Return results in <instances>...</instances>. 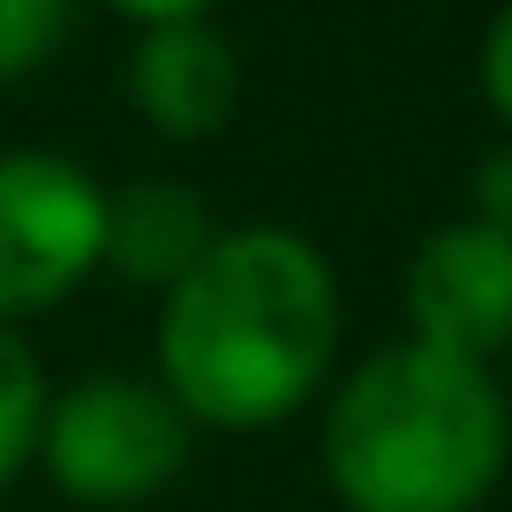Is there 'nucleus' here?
<instances>
[{
    "label": "nucleus",
    "instance_id": "f257e3e1",
    "mask_svg": "<svg viewBox=\"0 0 512 512\" xmlns=\"http://www.w3.org/2000/svg\"><path fill=\"white\" fill-rule=\"evenodd\" d=\"M151 347L159 384L196 430H279L339 362L332 256L294 226H219V241L159 294Z\"/></svg>",
    "mask_w": 512,
    "mask_h": 512
},
{
    "label": "nucleus",
    "instance_id": "f03ea898",
    "mask_svg": "<svg viewBox=\"0 0 512 512\" xmlns=\"http://www.w3.org/2000/svg\"><path fill=\"white\" fill-rule=\"evenodd\" d=\"M512 460L497 369L422 339L362 354L324 400L317 467L347 512H482Z\"/></svg>",
    "mask_w": 512,
    "mask_h": 512
},
{
    "label": "nucleus",
    "instance_id": "7ed1b4c3",
    "mask_svg": "<svg viewBox=\"0 0 512 512\" xmlns=\"http://www.w3.org/2000/svg\"><path fill=\"white\" fill-rule=\"evenodd\" d=\"M196 422L174 407L159 377H83L68 392H53L46 415V460L53 490L76 505H144V497L174 490V475L189 467Z\"/></svg>",
    "mask_w": 512,
    "mask_h": 512
},
{
    "label": "nucleus",
    "instance_id": "20e7f679",
    "mask_svg": "<svg viewBox=\"0 0 512 512\" xmlns=\"http://www.w3.org/2000/svg\"><path fill=\"white\" fill-rule=\"evenodd\" d=\"M106 264V189L61 151H0V324L61 309Z\"/></svg>",
    "mask_w": 512,
    "mask_h": 512
},
{
    "label": "nucleus",
    "instance_id": "39448f33",
    "mask_svg": "<svg viewBox=\"0 0 512 512\" xmlns=\"http://www.w3.org/2000/svg\"><path fill=\"white\" fill-rule=\"evenodd\" d=\"M400 302H407V339L490 369L497 354H512V234L482 219L430 226L407 256Z\"/></svg>",
    "mask_w": 512,
    "mask_h": 512
},
{
    "label": "nucleus",
    "instance_id": "423d86ee",
    "mask_svg": "<svg viewBox=\"0 0 512 512\" xmlns=\"http://www.w3.org/2000/svg\"><path fill=\"white\" fill-rule=\"evenodd\" d=\"M128 106L166 144H204L241 106V53L204 16L151 23V31H136V53H128Z\"/></svg>",
    "mask_w": 512,
    "mask_h": 512
},
{
    "label": "nucleus",
    "instance_id": "0eeeda50",
    "mask_svg": "<svg viewBox=\"0 0 512 512\" xmlns=\"http://www.w3.org/2000/svg\"><path fill=\"white\" fill-rule=\"evenodd\" d=\"M219 241L211 204L189 181H128L106 196V264L128 287H174L196 256Z\"/></svg>",
    "mask_w": 512,
    "mask_h": 512
},
{
    "label": "nucleus",
    "instance_id": "6e6552de",
    "mask_svg": "<svg viewBox=\"0 0 512 512\" xmlns=\"http://www.w3.org/2000/svg\"><path fill=\"white\" fill-rule=\"evenodd\" d=\"M46 415H53V384L38 369L31 339L16 324H0V490L31 475L38 445H46Z\"/></svg>",
    "mask_w": 512,
    "mask_h": 512
},
{
    "label": "nucleus",
    "instance_id": "1a4fd4ad",
    "mask_svg": "<svg viewBox=\"0 0 512 512\" xmlns=\"http://www.w3.org/2000/svg\"><path fill=\"white\" fill-rule=\"evenodd\" d=\"M68 31V0H0V83L31 76Z\"/></svg>",
    "mask_w": 512,
    "mask_h": 512
},
{
    "label": "nucleus",
    "instance_id": "9d476101",
    "mask_svg": "<svg viewBox=\"0 0 512 512\" xmlns=\"http://www.w3.org/2000/svg\"><path fill=\"white\" fill-rule=\"evenodd\" d=\"M482 98H490V113L512 128V0L497 8L490 31H482Z\"/></svg>",
    "mask_w": 512,
    "mask_h": 512
},
{
    "label": "nucleus",
    "instance_id": "9b49d317",
    "mask_svg": "<svg viewBox=\"0 0 512 512\" xmlns=\"http://www.w3.org/2000/svg\"><path fill=\"white\" fill-rule=\"evenodd\" d=\"M475 219L512 234V144H497L490 159L475 166Z\"/></svg>",
    "mask_w": 512,
    "mask_h": 512
},
{
    "label": "nucleus",
    "instance_id": "f8f14e48",
    "mask_svg": "<svg viewBox=\"0 0 512 512\" xmlns=\"http://www.w3.org/2000/svg\"><path fill=\"white\" fill-rule=\"evenodd\" d=\"M106 8H121L128 23H196V16H211V8H219V0H106Z\"/></svg>",
    "mask_w": 512,
    "mask_h": 512
},
{
    "label": "nucleus",
    "instance_id": "ddd939ff",
    "mask_svg": "<svg viewBox=\"0 0 512 512\" xmlns=\"http://www.w3.org/2000/svg\"><path fill=\"white\" fill-rule=\"evenodd\" d=\"M505 400H512V354H505Z\"/></svg>",
    "mask_w": 512,
    "mask_h": 512
}]
</instances>
